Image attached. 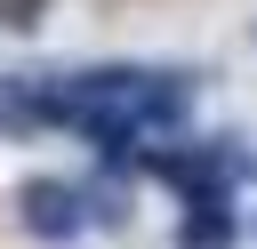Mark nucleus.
<instances>
[{
	"label": "nucleus",
	"mask_w": 257,
	"mask_h": 249,
	"mask_svg": "<svg viewBox=\"0 0 257 249\" xmlns=\"http://www.w3.org/2000/svg\"><path fill=\"white\" fill-rule=\"evenodd\" d=\"M128 112H137V129H185V112H193V72H145L137 96H128Z\"/></svg>",
	"instance_id": "7ed1b4c3"
},
{
	"label": "nucleus",
	"mask_w": 257,
	"mask_h": 249,
	"mask_svg": "<svg viewBox=\"0 0 257 249\" xmlns=\"http://www.w3.org/2000/svg\"><path fill=\"white\" fill-rule=\"evenodd\" d=\"M8 88V104L16 112H32V120H56V129H80V88H72V72H56V80H40V72H8L0 80Z\"/></svg>",
	"instance_id": "f03ea898"
},
{
	"label": "nucleus",
	"mask_w": 257,
	"mask_h": 249,
	"mask_svg": "<svg viewBox=\"0 0 257 249\" xmlns=\"http://www.w3.org/2000/svg\"><path fill=\"white\" fill-rule=\"evenodd\" d=\"M16 217H24L32 241L64 249V241H80V233L96 225V201L72 193V185H56V177H24V185H16Z\"/></svg>",
	"instance_id": "f257e3e1"
},
{
	"label": "nucleus",
	"mask_w": 257,
	"mask_h": 249,
	"mask_svg": "<svg viewBox=\"0 0 257 249\" xmlns=\"http://www.w3.org/2000/svg\"><path fill=\"white\" fill-rule=\"evenodd\" d=\"M40 16H48V0H0V24L8 32H40Z\"/></svg>",
	"instance_id": "39448f33"
},
{
	"label": "nucleus",
	"mask_w": 257,
	"mask_h": 249,
	"mask_svg": "<svg viewBox=\"0 0 257 249\" xmlns=\"http://www.w3.org/2000/svg\"><path fill=\"white\" fill-rule=\"evenodd\" d=\"M233 241H241V209L233 201H185L177 249H233Z\"/></svg>",
	"instance_id": "20e7f679"
}]
</instances>
